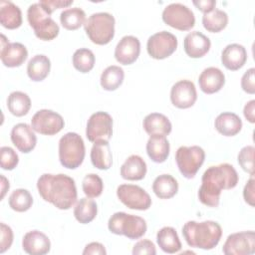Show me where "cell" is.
I'll return each mask as SVG.
<instances>
[{
	"label": "cell",
	"instance_id": "6da1fadb",
	"mask_svg": "<svg viewBox=\"0 0 255 255\" xmlns=\"http://www.w3.org/2000/svg\"><path fill=\"white\" fill-rule=\"evenodd\" d=\"M238 173L233 165L220 163L209 166L201 178L198 190L199 201L209 207H217L222 189H232L238 183Z\"/></svg>",
	"mask_w": 255,
	"mask_h": 255
},
{
	"label": "cell",
	"instance_id": "7a4b0ae2",
	"mask_svg": "<svg viewBox=\"0 0 255 255\" xmlns=\"http://www.w3.org/2000/svg\"><path fill=\"white\" fill-rule=\"evenodd\" d=\"M37 188L45 201L61 210L70 209L77 201L78 193L75 180L63 173L42 174L38 178Z\"/></svg>",
	"mask_w": 255,
	"mask_h": 255
},
{
	"label": "cell",
	"instance_id": "3957f363",
	"mask_svg": "<svg viewBox=\"0 0 255 255\" xmlns=\"http://www.w3.org/2000/svg\"><path fill=\"white\" fill-rule=\"evenodd\" d=\"M182 235L188 246L211 250L219 243L222 229L217 222L211 220L187 221L182 227Z\"/></svg>",
	"mask_w": 255,
	"mask_h": 255
},
{
	"label": "cell",
	"instance_id": "277c9868",
	"mask_svg": "<svg viewBox=\"0 0 255 255\" xmlns=\"http://www.w3.org/2000/svg\"><path fill=\"white\" fill-rule=\"evenodd\" d=\"M115 18L107 12L92 14L84 24L89 39L97 45L109 44L115 36Z\"/></svg>",
	"mask_w": 255,
	"mask_h": 255
},
{
	"label": "cell",
	"instance_id": "5b68a950",
	"mask_svg": "<svg viewBox=\"0 0 255 255\" xmlns=\"http://www.w3.org/2000/svg\"><path fill=\"white\" fill-rule=\"evenodd\" d=\"M109 230L116 235H124L134 240L142 237L147 229L145 220L133 214L126 212L114 213L108 221Z\"/></svg>",
	"mask_w": 255,
	"mask_h": 255
},
{
	"label": "cell",
	"instance_id": "8992f818",
	"mask_svg": "<svg viewBox=\"0 0 255 255\" xmlns=\"http://www.w3.org/2000/svg\"><path fill=\"white\" fill-rule=\"evenodd\" d=\"M86 154L85 143L81 135L67 132L59 140V159L68 169L78 168L84 161Z\"/></svg>",
	"mask_w": 255,
	"mask_h": 255
},
{
	"label": "cell",
	"instance_id": "52a82bcc",
	"mask_svg": "<svg viewBox=\"0 0 255 255\" xmlns=\"http://www.w3.org/2000/svg\"><path fill=\"white\" fill-rule=\"evenodd\" d=\"M27 19L29 25L33 28L37 38L43 41H51L55 39L60 28L58 24L51 18V15L40 5L34 3L27 10Z\"/></svg>",
	"mask_w": 255,
	"mask_h": 255
},
{
	"label": "cell",
	"instance_id": "ba28073f",
	"mask_svg": "<svg viewBox=\"0 0 255 255\" xmlns=\"http://www.w3.org/2000/svg\"><path fill=\"white\" fill-rule=\"evenodd\" d=\"M205 159V151L198 145L180 146L175 152V161L185 178H193Z\"/></svg>",
	"mask_w": 255,
	"mask_h": 255
},
{
	"label": "cell",
	"instance_id": "9c48e42d",
	"mask_svg": "<svg viewBox=\"0 0 255 255\" xmlns=\"http://www.w3.org/2000/svg\"><path fill=\"white\" fill-rule=\"evenodd\" d=\"M163 22L180 31H188L195 24L194 13L181 3H171L162 11Z\"/></svg>",
	"mask_w": 255,
	"mask_h": 255
},
{
	"label": "cell",
	"instance_id": "30bf717a",
	"mask_svg": "<svg viewBox=\"0 0 255 255\" xmlns=\"http://www.w3.org/2000/svg\"><path fill=\"white\" fill-rule=\"evenodd\" d=\"M117 196L128 208L147 210L151 205L149 194L140 186L134 184H121L117 188Z\"/></svg>",
	"mask_w": 255,
	"mask_h": 255
},
{
	"label": "cell",
	"instance_id": "8fae6325",
	"mask_svg": "<svg viewBox=\"0 0 255 255\" xmlns=\"http://www.w3.org/2000/svg\"><path fill=\"white\" fill-rule=\"evenodd\" d=\"M113 134V119L106 112H96L88 120L86 136L92 141H109Z\"/></svg>",
	"mask_w": 255,
	"mask_h": 255
},
{
	"label": "cell",
	"instance_id": "7c38bea8",
	"mask_svg": "<svg viewBox=\"0 0 255 255\" xmlns=\"http://www.w3.org/2000/svg\"><path fill=\"white\" fill-rule=\"evenodd\" d=\"M176 48V37L167 31H161L151 35L146 43L148 55L155 60H162L169 57Z\"/></svg>",
	"mask_w": 255,
	"mask_h": 255
},
{
	"label": "cell",
	"instance_id": "4fadbf2b",
	"mask_svg": "<svg viewBox=\"0 0 255 255\" xmlns=\"http://www.w3.org/2000/svg\"><path fill=\"white\" fill-rule=\"evenodd\" d=\"M65 126L63 117L51 110L38 111L31 120L32 128L44 135H54L60 132Z\"/></svg>",
	"mask_w": 255,
	"mask_h": 255
},
{
	"label": "cell",
	"instance_id": "5bb4252c",
	"mask_svg": "<svg viewBox=\"0 0 255 255\" xmlns=\"http://www.w3.org/2000/svg\"><path fill=\"white\" fill-rule=\"evenodd\" d=\"M225 255H250L255 252V232L252 230L230 234L222 247Z\"/></svg>",
	"mask_w": 255,
	"mask_h": 255
},
{
	"label": "cell",
	"instance_id": "9a60e30c",
	"mask_svg": "<svg viewBox=\"0 0 255 255\" xmlns=\"http://www.w3.org/2000/svg\"><path fill=\"white\" fill-rule=\"evenodd\" d=\"M28 57L26 47L18 42L9 43L5 35L1 34L0 58L5 67L15 68L21 66Z\"/></svg>",
	"mask_w": 255,
	"mask_h": 255
},
{
	"label": "cell",
	"instance_id": "2e32d148",
	"mask_svg": "<svg viewBox=\"0 0 255 255\" xmlns=\"http://www.w3.org/2000/svg\"><path fill=\"white\" fill-rule=\"evenodd\" d=\"M197 99L196 88L189 80L176 82L170 90L171 104L178 109H188L192 107Z\"/></svg>",
	"mask_w": 255,
	"mask_h": 255
},
{
	"label": "cell",
	"instance_id": "e0dca14e",
	"mask_svg": "<svg viewBox=\"0 0 255 255\" xmlns=\"http://www.w3.org/2000/svg\"><path fill=\"white\" fill-rule=\"evenodd\" d=\"M140 53L139 40L131 35L123 37L116 46L115 58L122 65H131Z\"/></svg>",
	"mask_w": 255,
	"mask_h": 255
},
{
	"label": "cell",
	"instance_id": "ac0fdd59",
	"mask_svg": "<svg viewBox=\"0 0 255 255\" xmlns=\"http://www.w3.org/2000/svg\"><path fill=\"white\" fill-rule=\"evenodd\" d=\"M31 126L25 123H19L12 128L11 141L18 150L23 153L32 151L37 143V136Z\"/></svg>",
	"mask_w": 255,
	"mask_h": 255
},
{
	"label": "cell",
	"instance_id": "d6986e66",
	"mask_svg": "<svg viewBox=\"0 0 255 255\" xmlns=\"http://www.w3.org/2000/svg\"><path fill=\"white\" fill-rule=\"evenodd\" d=\"M211 42L207 36L199 31L188 33L183 41V48L186 55L190 58L197 59L208 53Z\"/></svg>",
	"mask_w": 255,
	"mask_h": 255
},
{
	"label": "cell",
	"instance_id": "ffe728a7",
	"mask_svg": "<svg viewBox=\"0 0 255 255\" xmlns=\"http://www.w3.org/2000/svg\"><path fill=\"white\" fill-rule=\"evenodd\" d=\"M23 250L30 255H44L51 249L49 237L39 230L27 232L22 239Z\"/></svg>",
	"mask_w": 255,
	"mask_h": 255
},
{
	"label": "cell",
	"instance_id": "44dd1931",
	"mask_svg": "<svg viewBox=\"0 0 255 255\" xmlns=\"http://www.w3.org/2000/svg\"><path fill=\"white\" fill-rule=\"evenodd\" d=\"M198 84L200 90L205 94L217 93L225 84L224 73L216 67H208L199 75Z\"/></svg>",
	"mask_w": 255,
	"mask_h": 255
},
{
	"label": "cell",
	"instance_id": "7402d4cb",
	"mask_svg": "<svg viewBox=\"0 0 255 255\" xmlns=\"http://www.w3.org/2000/svg\"><path fill=\"white\" fill-rule=\"evenodd\" d=\"M247 61V52L244 46L240 44H229L221 53L222 65L230 70L237 71L241 69Z\"/></svg>",
	"mask_w": 255,
	"mask_h": 255
},
{
	"label": "cell",
	"instance_id": "603a6c76",
	"mask_svg": "<svg viewBox=\"0 0 255 255\" xmlns=\"http://www.w3.org/2000/svg\"><path fill=\"white\" fill-rule=\"evenodd\" d=\"M146 163L136 154L128 156L121 166V175L127 180H141L146 174Z\"/></svg>",
	"mask_w": 255,
	"mask_h": 255
},
{
	"label": "cell",
	"instance_id": "cb8c5ba5",
	"mask_svg": "<svg viewBox=\"0 0 255 255\" xmlns=\"http://www.w3.org/2000/svg\"><path fill=\"white\" fill-rule=\"evenodd\" d=\"M142 127L146 133L149 135H167L170 133L172 128L168 118L159 113H151L147 115L143 119Z\"/></svg>",
	"mask_w": 255,
	"mask_h": 255
},
{
	"label": "cell",
	"instance_id": "d4e9b609",
	"mask_svg": "<svg viewBox=\"0 0 255 255\" xmlns=\"http://www.w3.org/2000/svg\"><path fill=\"white\" fill-rule=\"evenodd\" d=\"M169 142L165 135H150L146 142V152L148 157L156 162H164L169 155Z\"/></svg>",
	"mask_w": 255,
	"mask_h": 255
},
{
	"label": "cell",
	"instance_id": "484cf974",
	"mask_svg": "<svg viewBox=\"0 0 255 255\" xmlns=\"http://www.w3.org/2000/svg\"><path fill=\"white\" fill-rule=\"evenodd\" d=\"M216 130L225 136L236 135L242 128V121L234 113H221L219 114L214 122Z\"/></svg>",
	"mask_w": 255,
	"mask_h": 255
},
{
	"label": "cell",
	"instance_id": "4316f807",
	"mask_svg": "<svg viewBox=\"0 0 255 255\" xmlns=\"http://www.w3.org/2000/svg\"><path fill=\"white\" fill-rule=\"evenodd\" d=\"M91 161L95 167L101 170H107L112 166L113 155L109 141L99 140L94 142L91 149Z\"/></svg>",
	"mask_w": 255,
	"mask_h": 255
},
{
	"label": "cell",
	"instance_id": "83f0119b",
	"mask_svg": "<svg viewBox=\"0 0 255 255\" xmlns=\"http://www.w3.org/2000/svg\"><path fill=\"white\" fill-rule=\"evenodd\" d=\"M0 23L6 29H17L22 24V12L11 1H0Z\"/></svg>",
	"mask_w": 255,
	"mask_h": 255
},
{
	"label": "cell",
	"instance_id": "f1b7e54d",
	"mask_svg": "<svg viewBox=\"0 0 255 255\" xmlns=\"http://www.w3.org/2000/svg\"><path fill=\"white\" fill-rule=\"evenodd\" d=\"M156 242L159 248L168 254H174L180 251L181 242L173 227L165 226L158 230L156 234Z\"/></svg>",
	"mask_w": 255,
	"mask_h": 255
},
{
	"label": "cell",
	"instance_id": "f546056e",
	"mask_svg": "<svg viewBox=\"0 0 255 255\" xmlns=\"http://www.w3.org/2000/svg\"><path fill=\"white\" fill-rule=\"evenodd\" d=\"M51 70L50 59L45 55H35L27 65V75L34 82H41L47 78Z\"/></svg>",
	"mask_w": 255,
	"mask_h": 255
},
{
	"label": "cell",
	"instance_id": "4dcf8cb0",
	"mask_svg": "<svg viewBox=\"0 0 255 255\" xmlns=\"http://www.w3.org/2000/svg\"><path fill=\"white\" fill-rule=\"evenodd\" d=\"M154 194L160 199H169L178 191L177 180L170 174L158 175L152 183Z\"/></svg>",
	"mask_w": 255,
	"mask_h": 255
},
{
	"label": "cell",
	"instance_id": "1f68e13d",
	"mask_svg": "<svg viewBox=\"0 0 255 255\" xmlns=\"http://www.w3.org/2000/svg\"><path fill=\"white\" fill-rule=\"evenodd\" d=\"M125 78V72L120 66L112 65L107 67L100 79L101 86L106 91H115L123 84Z\"/></svg>",
	"mask_w": 255,
	"mask_h": 255
},
{
	"label": "cell",
	"instance_id": "d6a6232c",
	"mask_svg": "<svg viewBox=\"0 0 255 255\" xmlns=\"http://www.w3.org/2000/svg\"><path fill=\"white\" fill-rule=\"evenodd\" d=\"M7 108L13 116L23 117L28 114L31 108V100L27 94L15 91L8 96Z\"/></svg>",
	"mask_w": 255,
	"mask_h": 255
},
{
	"label": "cell",
	"instance_id": "836d02e7",
	"mask_svg": "<svg viewBox=\"0 0 255 255\" xmlns=\"http://www.w3.org/2000/svg\"><path fill=\"white\" fill-rule=\"evenodd\" d=\"M98 213V206L97 203L89 198L83 197L81 198L75 208H74V216L82 224H87L93 221Z\"/></svg>",
	"mask_w": 255,
	"mask_h": 255
},
{
	"label": "cell",
	"instance_id": "e575fe53",
	"mask_svg": "<svg viewBox=\"0 0 255 255\" xmlns=\"http://www.w3.org/2000/svg\"><path fill=\"white\" fill-rule=\"evenodd\" d=\"M203 27L211 33H218L222 31L228 24V15L225 11L214 9L202 16Z\"/></svg>",
	"mask_w": 255,
	"mask_h": 255
},
{
	"label": "cell",
	"instance_id": "d590c367",
	"mask_svg": "<svg viewBox=\"0 0 255 255\" xmlns=\"http://www.w3.org/2000/svg\"><path fill=\"white\" fill-rule=\"evenodd\" d=\"M62 26L67 30H77L86 22V13L79 7L68 8L60 14Z\"/></svg>",
	"mask_w": 255,
	"mask_h": 255
},
{
	"label": "cell",
	"instance_id": "8d00e7d4",
	"mask_svg": "<svg viewBox=\"0 0 255 255\" xmlns=\"http://www.w3.org/2000/svg\"><path fill=\"white\" fill-rule=\"evenodd\" d=\"M9 206L17 212H25L29 210L33 204L31 193L24 188L15 189L9 196Z\"/></svg>",
	"mask_w": 255,
	"mask_h": 255
},
{
	"label": "cell",
	"instance_id": "74e56055",
	"mask_svg": "<svg viewBox=\"0 0 255 255\" xmlns=\"http://www.w3.org/2000/svg\"><path fill=\"white\" fill-rule=\"evenodd\" d=\"M95 55L87 48H80L73 55V66L81 73H89L95 66Z\"/></svg>",
	"mask_w": 255,
	"mask_h": 255
},
{
	"label": "cell",
	"instance_id": "f35d334b",
	"mask_svg": "<svg viewBox=\"0 0 255 255\" xmlns=\"http://www.w3.org/2000/svg\"><path fill=\"white\" fill-rule=\"evenodd\" d=\"M82 188L87 197L96 198L102 194L104 190V182L98 174L89 173L83 179Z\"/></svg>",
	"mask_w": 255,
	"mask_h": 255
},
{
	"label": "cell",
	"instance_id": "ab89813d",
	"mask_svg": "<svg viewBox=\"0 0 255 255\" xmlns=\"http://www.w3.org/2000/svg\"><path fill=\"white\" fill-rule=\"evenodd\" d=\"M254 151L253 145H246L240 149L237 157L239 165L250 175H254Z\"/></svg>",
	"mask_w": 255,
	"mask_h": 255
},
{
	"label": "cell",
	"instance_id": "60d3db41",
	"mask_svg": "<svg viewBox=\"0 0 255 255\" xmlns=\"http://www.w3.org/2000/svg\"><path fill=\"white\" fill-rule=\"evenodd\" d=\"M19 162V156L10 146H2L0 148V165L5 170L14 169Z\"/></svg>",
	"mask_w": 255,
	"mask_h": 255
},
{
	"label": "cell",
	"instance_id": "b9f144b4",
	"mask_svg": "<svg viewBox=\"0 0 255 255\" xmlns=\"http://www.w3.org/2000/svg\"><path fill=\"white\" fill-rule=\"evenodd\" d=\"M13 243V231L10 226L1 222L0 224V253L8 250Z\"/></svg>",
	"mask_w": 255,
	"mask_h": 255
},
{
	"label": "cell",
	"instance_id": "7bdbcfd3",
	"mask_svg": "<svg viewBox=\"0 0 255 255\" xmlns=\"http://www.w3.org/2000/svg\"><path fill=\"white\" fill-rule=\"evenodd\" d=\"M132 254L133 255H154L156 254V249L154 244L148 240V239H142L136 242L132 248Z\"/></svg>",
	"mask_w": 255,
	"mask_h": 255
},
{
	"label": "cell",
	"instance_id": "ee69618b",
	"mask_svg": "<svg viewBox=\"0 0 255 255\" xmlns=\"http://www.w3.org/2000/svg\"><path fill=\"white\" fill-rule=\"evenodd\" d=\"M241 88L247 94L253 95L255 93V69H248L241 78Z\"/></svg>",
	"mask_w": 255,
	"mask_h": 255
},
{
	"label": "cell",
	"instance_id": "f6af8a7d",
	"mask_svg": "<svg viewBox=\"0 0 255 255\" xmlns=\"http://www.w3.org/2000/svg\"><path fill=\"white\" fill-rule=\"evenodd\" d=\"M40 5L51 15L56 9L65 8L73 4V0H41L39 1Z\"/></svg>",
	"mask_w": 255,
	"mask_h": 255
},
{
	"label": "cell",
	"instance_id": "bcb514c9",
	"mask_svg": "<svg viewBox=\"0 0 255 255\" xmlns=\"http://www.w3.org/2000/svg\"><path fill=\"white\" fill-rule=\"evenodd\" d=\"M254 177L251 175L249 180L246 182L244 189H243V197L246 203H248L250 206H254Z\"/></svg>",
	"mask_w": 255,
	"mask_h": 255
},
{
	"label": "cell",
	"instance_id": "7dc6e473",
	"mask_svg": "<svg viewBox=\"0 0 255 255\" xmlns=\"http://www.w3.org/2000/svg\"><path fill=\"white\" fill-rule=\"evenodd\" d=\"M84 255H106L107 251L105 246L100 242H91L86 245L83 250Z\"/></svg>",
	"mask_w": 255,
	"mask_h": 255
},
{
	"label": "cell",
	"instance_id": "c3c4849f",
	"mask_svg": "<svg viewBox=\"0 0 255 255\" xmlns=\"http://www.w3.org/2000/svg\"><path fill=\"white\" fill-rule=\"evenodd\" d=\"M192 3L198 10H200L204 14L211 12L215 9L216 6V1L214 0H194L192 1Z\"/></svg>",
	"mask_w": 255,
	"mask_h": 255
},
{
	"label": "cell",
	"instance_id": "681fc988",
	"mask_svg": "<svg viewBox=\"0 0 255 255\" xmlns=\"http://www.w3.org/2000/svg\"><path fill=\"white\" fill-rule=\"evenodd\" d=\"M243 114H244L245 119H246L249 123H251V124H254V123H255V100L249 101V102L244 106Z\"/></svg>",
	"mask_w": 255,
	"mask_h": 255
},
{
	"label": "cell",
	"instance_id": "f907efd6",
	"mask_svg": "<svg viewBox=\"0 0 255 255\" xmlns=\"http://www.w3.org/2000/svg\"><path fill=\"white\" fill-rule=\"evenodd\" d=\"M9 187H10V184H9L8 179L3 174H1V199L4 198Z\"/></svg>",
	"mask_w": 255,
	"mask_h": 255
}]
</instances>
